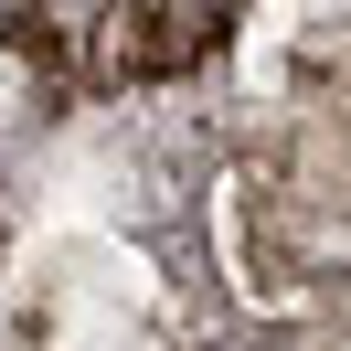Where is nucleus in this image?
I'll return each instance as SVG.
<instances>
[{
    "label": "nucleus",
    "instance_id": "2",
    "mask_svg": "<svg viewBox=\"0 0 351 351\" xmlns=\"http://www.w3.org/2000/svg\"><path fill=\"white\" fill-rule=\"evenodd\" d=\"M11 53H22V64H53V53H64V32H53L43 11H11Z\"/></svg>",
    "mask_w": 351,
    "mask_h": 351
},
{
    "label": "nucleus",
    "instance_id": "1",
    "mask_svg": "<svg viewBox=\"0 0 351 351\" xmlns=\"http://www.w3.org/2000/svg\"><path fill=\"white\" fill-rule=\"evenodd\" d=\"M192 53V32H171V11H117L107 32H96V75H160V64H181Z\"/></svg>",
    "mask_w": 351,
    "mask_h": 351
}]
</instances>
